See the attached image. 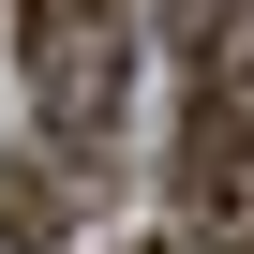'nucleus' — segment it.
Listing matches in <instances>:
<instances>
[{"label": "nucleus", "mask_w": 254, "mask_h": 254, "mask_svg": "<svg viewBox=\"0 0 254 254\" xmlns=\"http://www.w3.org/2000/svg\"><path fill=\"white\" fill-rule=\"evenodd\" d=\"M15 45H30V105H45V135H60V150H105L120 75H135L120 0H15Z\"/></svg>", "instance_id": "obj_1"}, {"label": "nucleus", "mask_w": 254, "mask_h": 254, "mask_svg": "<svg viewBox=\"0 0 254 254\" xmlns=\"http://www.w3.org/2000/svg\"><path fill=\"white\" fill-rule=\"evenodd\" d=\"M60 224H75V165H0V239L45 254Z\"/></svg>", "instance_id": "obj_2"}, {"label": "nucleus", "mask_w": 254, "mask_h": 254, "mask_svg": "<svg viewBox=\"0 0 254 254\" xmlns=\"http://www.w3.org/2000/svg\"><path fill=\"white\" fill-rule=\"evenodd\" d=\"M239 254H254V224H239Z\"/></svg>", "instance_id": "obj_3"}]
</instances>
